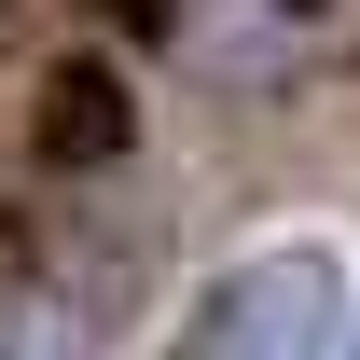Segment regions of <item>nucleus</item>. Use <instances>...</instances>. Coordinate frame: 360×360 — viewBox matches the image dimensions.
Returning a JSON list of instances; mask_svg holds the SVG:
<instances>
[{
  "instance_id": "1",
  "label": "nucleus",
  "mask_w": 360,
  "mask_h": 360,
  "mask_svg": "<svg viewBox=\"0 0 360 360\" xmlns=\"http://www.w3.org/2000/svg\"><path fill=\"white\" fill-rule=\"evenodd\" d=\"M333 333H347V264L319 236H277V250H250V264H222L194 291L167 360H319Z\"/></svg>"
},
{
  "instance_id": "2",
  "label": "nucleus",
  "mask_w": 360,
  "mask_h": 360,
  "mask_svg": "<svg viewBox=\"0 0 360 360\" xmlns=\"http://www.w3.org/2000/svg\"><path fill=\"white\" fill-rule=\"evenodd\" d=\"M333 0H194L167 42H180V70L208 97H277V84H305L319 56H333Z\"/></svg>"
},
{
  "instance_id": "3",
  "label": "nucleus",
  "mask_w": 360,
  "mask_h": 360,
  "mask_svg": "<svg viewBox=\"0 0 360 360\" xmlns=\"http://www.w3.org/2000/svg\"><path fill=\"white\" fill-rule=\"evenodd\" d=\"M28 153L56 180H97L139 153V84L111 56H42V84H28Z\"/></svg>"
},
{
  "instance_id": "4",
  "label": "nucleus",
  "mask_w": 360,
  "mask_h": 360,
  "mask_svg": "<svg viewBox=\"0 0 360 360\" xmlns=\"http://www.w3.org/2000/svg\"><path fill=\"white\" fill-rule=\"evenodd\" d=\"M0 360H84V305L42 277H0Z\"/></svg>"
},
{
  "instance_id": "5",
  "label": "nucleus",
  "mask_w": 360,
  "mask_h": 360,
  "mask_svg": "<svg viewBox=\"0 0 360 360\" xmlns=\"http://www.w3.org/2000/svg\"><path fill=\"white\" fill-rule=\"evenodd\" d=\"M111 14H139V28H180V14H194V0H111Z\"/></svg>"
}]
</instances>
